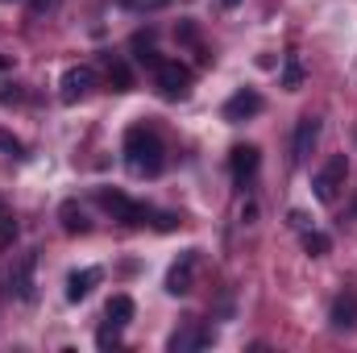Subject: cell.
Returning a JSON list of instances; mask_svg holds the SVG:
<instances>
[{
  "label": "cell",
  "mask_w": 357,
  "mask_h": 353,
  "mask_svg": "<svg viewBox=\"0 0 357 353\" xmlns=\"http://www.w3.org/2000/svg\"><path fill=\"white\" fill-rule=\"evenodd\" d=\"M125 167H129L133 175H142V179H154L162 167H167L162 137H158L154 129H146V125H133V129L125 133Z\"/></svg>",
  "instance_id": "1"
},
{
  "label": "cell",
  "mask_w": 357,
  "mask_h": 353,
  "mask_svg": "<svg viewBox=\"0 0 357 353\" xmlns=\"http://www.w3.org/2000/svg\"><path fill=\"white\" fill-rule=\"evenodd\" d=\"M345 179H349V158H345V154H333V158L316 171V179H312L316 200H320V204H337V195L345 191Z\"/></svg>",
  "instance_id": "2"
},
{
  "label": "cell",
  "mask_w": 357,
  "mask_h": 353,
  "mask_svg": "<svg viewBox=\"0 0 357 353\" xmlns=\"http://www.w3.org/2000/svg\"><path fill=\"white\" fill-rule=\"evenodd\" d=\"M154 84H158V91H162L167 100H183V96L191 91V67L178 63V59H162V63L154 67Z\"/></svg>",
  "instance_id": "3"
},
{
  "label": "cell",
  "mask_w": 357,
  "mask_h": 353,
  "mask_svg": "<svg viewBox=\"0 0 357 353\" xmlns=\"http://www.w3.org/2000/svg\"><path fill=\"white\" fill-rule=\"evenodd\" d=\"M96 200H100V208H104L112 220H121V225H146V216H150V208L137 204V200H129L125 191H108V187H104Z\"/></svg>",
  "instance_id": "4"
},
{
  "label": "cell",
  "mask_w": 357,
  "mask_h": 353,
  "mask_svg": "<svg viewBox=\"0 0 357 353\" xmlns=\"http://www.w3.org/2000/svg\"><path fill=\"white\" fill-rule=\"evenodd\" d=\"M262 108H266V100H262L258 91H254V88H241L237 96H229V100H225V121H233V125H237V121L258 117Z\"/></svg>",
  "instance_id": "5"
},
{
  "label": "cell",
  "mask_w": 357,
  "mask_h": 353,
  "mask_svg": "<svg viewBox=\"0 0 357 353\" xmlns=\"http://www.w3.org/2000/svg\"><path fill=\"white\" fill-rule=\"evenodd\" d=\"M91 88H96L91 67H71V71L63 75V84H59V100H63V104H79Z\"/></svg>",
  "instance_id": "6"
},
{
  "label": "cell",
  "mask_w": 357,
  "mask_h": 353,
  "mask_svg": "<svg viewBox=\"0 0 357 353\" xmlns=\"http://www.w3.org/2000/svg\"><path fill=\"white\" fill-rule=\"evenodd\" d=\"M258 163H262V154H258V146H233L229 150V171H233V183H250V179L258 175Z\"/></svg>",
  "instance_id": "7"
},
{
  "label": "cell",
  "mask_w": 357,
  "mask_h": 353,
  "mask_svg": "<svg viewBox=\"0 0 357 353\" xmlns=\"http://www.w3.org/2000/svg\"><path fill=\"white\" fill-rule=\"evenodd\" d=\"M316 137H320V117H299V125H295V142H291V163H295V167L312 154Z\"/></svg>",
  "instance_id": "8"
},
{
  "label": "cell",
  "mask_w": 357,
  "mask_h": 353,
  "mask_svg": "<svg viewBox=\"0 0 357 353\" xmlns=\"http://www.w3.org/2000/svg\"><path fill=\"white\" fill-rule=\"evenodd\" d=\"M328 320H333V329L337 333H354L357 329V291H341L337 299H333V312H328Z\"/></svg>",
  "instance_id": "9"
},
{
  "label": "cell",
  "mask_w": 357,
  "mask_h": 353,
  "mask_svg": "<svg viewBox=\"0 0 357 353\" xmlns=\"http://www.w3.org/2000/svg\"><path fill=\"white\" fill-rule=\"evenodd\" d=\"M191 274H195V250H187V254L167 270V291H171V295H187V291H191Z\"/></svg>",
  "instance_id": "10"
},
{
  "label": "cell",
  "mask_w": 357,
  "mask_h": 353,
  "mask_svg": "<svg viewBox=\"0 0 357 353\" xmlns=\"http://www.w3.org/2000/svg\"><path fill=\"white\" fill-rule=\"evenodd\" d=\"M208 341H212V333H208V329H195V324H187V329L171 333L167 350H171V353H187V350H199V345H208Z\"/></svg>",
  "instance_id": "11"
},
{
  "label": "cell",
  "mask_w": 357,
  "mask_h": 353,
  "mask_svg": "<svg viewBox=\"0 0 357 353\" xmlns=\"http://www.w3.org/2000/svg\"><path fill=\"white\" fill-rule=\"evenodd\" d=\"M96 283H100V270H75V274H67V299H71V303L88 299Z\"/></svg>",
  "instance_id": "12"
},
{
  "label": "cell",
  "mask_w": 357,
  "mask_h": 353,
  "mask_svg": "<svg viewBox=\"0 0 357 353\" xmlns=\"http://www.w3.org/2000/svg\"><path fill=\"white\" fill-rule=\"evenodd\" d=\"M13 291H17V299L33 303V254H29V258H21V266L13 270Z\"/></svg>",
  "instance_id": "13"
},
{
  "label": "cell",
  "mask_w": 357,
  "mask_h": 353,
  "mask_svg": "<svg viewBox=\"0 0 357 353\" xmlns=\"http://www.w3.org/2000/svg\"><path fill=\"white\" fill-rule=\"evenodd\" d=\"M59 220H63V233H88V216H84V208L75 204V200H67L63 208H59Z\"/></svg>",
  "instance_id": "14"
},
{
  "label": "cell",
  "mask_w": 357,
  "mask_h": 353,
  "mask_svg": "<svg viewBox=\"0 0 357 353\" xmlns=\"http://www.w3.org/2000/svg\"><path fill=\"white\" fill-rule=\"evenodd\" d=\"M133 312H137V308H133V299H129V295H112V299H108V308H104V316H108L112 324H121V329L133 320Z\"/></svg>",
  "instance_id": "15"
},
{
  "label": "cell",
  "mask_w": 357,
  "mask_h": 353,
  "mask_svg": "<svg viewBox=\"0 0 357 353\" xmlns=\"http://www.w3.org/2000/svg\"><path fill=\"white\" fill-rule=\"evenodd\" d=\"M282 88L287 91L303 88V59H299V54H287V59H282Z\"/></svg>",
  "instance_id": "16"
},
{
  "label": "cell",
  "mask_w": 357,
  "mask_h": 353,
  "mask_svg": "<svg viewBox=\"0 0 357 353\" xmlns=\"http://www.w3.org/2000/svg\"><path fill=\"white\" fill-rule=\"evenodd\" d=\"M303 250H307L312 258H324V254L333 250V241H328V233H316V229H303Z\"/></svg>",
  "instance_id": "17"
},
{
  "label": "cell",
  "mask_w": 357,
  "mask_h": 353,
  "mask_svg": "<svg viewBox=\"0 0 357 353\" xmlns=\"http://www.w3.org/2000/svg\"><path fill=\"white\" fill-rule=\"evenodd\" d=\"M108 84H112L116 91L133 88V71H129V63H112V67H108Z\"/></svg>",
  "instance_id": "18"
},
{
  "label": "cell",
  "mask_w": 357,
  "mask_h": 353,
  "mask_svg": "<svg viewBox=\"0 0 357 353\" xmlns=\"http://www.w3.org/2000/svg\"><path fill=\"white\" fill-rule=\"evenodd\" d=\"M96 345H100V350H116V345H121V324L108 320V324L96 333Z\"/></svg>",
  "instance_id": "19"
},
{
  "label": "cell",
  "mask_w": 357,
  "mask_h": 353,
  "mask_svg": "<svg viewBox=\"0 0 357 353\" xmlns=\"http://www.w3.org/2000/svg\"><path fill=\"white\" fill-rule=\"evenodd\" d=\"M0 150H4V154H13V158H21V142H17V137H8V133H0Z\"/></svg>",
  "instance_id": "20"
},
{
  "label": "cell",
  "mask_w": 357,
  "mask_h": 353,
  "mask_svg": "<svg viewBox=\"0 0 357 353\" xmlns=\"http://www.w3.org/2000/svg\"><path fill=\"white\" fill-rule=\"evenodd\" d=\"M17 100H21V88H13V84H8V88L0 91V104H4V108H8V104H17Z\"/></svg>",
  "instance_id": "21"
},
{
  "label": "cell",
  "mask_w": 357,
  "mask_h": 353,
  "mask_svg": "<svg viewBox=\"0 0 357 353\" xmlns=\"http://www.w3.org/2000/svg\"><path fill=\"white\" fill-rule=\"evenodd\" d=\"M125 4H137V8H167L171 0H125Z\"/></svg>",
  "instance_id": "22"
},
{
  "label": "cell",
  "mask_w": 357,
  "mask_h": 353,
  "mask_svg": "<svg viewBox=\"0 0 357 353\" xmlns=\"http://www.w3.org/2000/svg\"><path fill=\"white\" fill-rule=\"evenodd\" d=\"M54 4H59V0H29V8H33V13H38V17H42V13H50V8H54Z\"/></svg>",
  "instance_id": "23"
},
{
  "label": "cell",
  "mask_w": 357,
  "mask_h": 353,
  "mask_svg": "<svg viewBox=\"0 0 357 353\" xmlns=\"http://www.w3.org/2000/svg\"><path fill=\"white\" fill-rule=\"evenodd\" d=\"M254 216H258V204H245V208H241V220L254 225Z\"/></svg>",
  "instance_id": "24"
},
{
  "label": "cell",
  "mask_w": 357,
  "mask_h": 353,
  "mask_svg": "<svg viewBox=\"0 0 357 353\" xmlns=\"http://www.w3.org/2000/svg\"><path fill=\"white\" fill-rule=\"evenodd\" d=\"M220 4H225V8H233V4H241V0H220Z\"/></svg>",
  "instance_id": "25"
},
{
  "label": "cell",
  "mask_w": 357,
  "mask_h": 353,
  "mask_svg": "<svg viewBox=\"0 0 357 353\" xmlns=\"http://www.w3.org/2000/svg\"><path fill=\"white\" fill-rule=\"evenodd\" d=\"M8 4H13V0H8Z\"/></svg>",
  "instance_id": "26"
}]
</instances>
